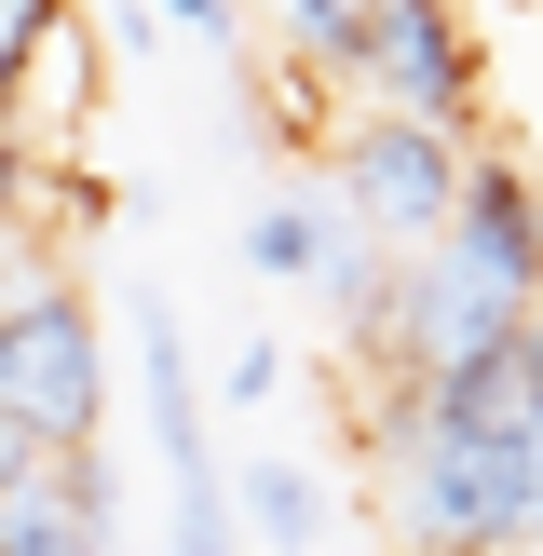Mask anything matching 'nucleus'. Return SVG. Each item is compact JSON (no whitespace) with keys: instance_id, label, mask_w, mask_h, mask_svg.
<instances>
[{"instance_id":"nucleus-1","label":"nucleus","mask_w":543,"mask_h":556,"mask_svg":"<svg viewBox=\"0 0 543 556\" xmlns=\"http://www.w3.org/2000/svg\"><path fill=\"white\" fill-rule=\"evenodd\" d=\"M394 503H407V543L421 556L530 543V516H543V421L516 407V421H489V434H407L394 448Z\"/></svg>"},{"instance_id":"nucleus-2","label":"nucleus","mask_w":543,"mask_h":556,"mask_svg":"<svg viewBox=\"0 0 543 556\" xmlns=\"http://www.w3.org/2000/svg\"><path fill=\"white\" fill-rule=\"evenodd\" d=\"M0 434H27V448H96L109 434V326L68 271L0 299Z\"/></svg>"},{"instance_id":"nucleus-3","label":"nucleus","mask_w":543,"mask_h":556,"mask_svg":"<svg viewBox=\"0 0 543 556\" xmlns=\"http://www.w3.org/2000/svg\"><path fill=\"white\" fill-rule=\"evenodd\" d=\"M462 136H434V123H394V109H367V123L340 136V231H380V244H434L449 231V204H462Z\"/></svg>"},{"instance_id":"nucleus-4","label":"nucleus","mask_w":543,"mask_h":556,"mask_svg":"<svg viewBox=\"0 0 543 556\" xmlns=\"http://www.w3.org/2000/svg\"><path fill=\"white\" fill-rule=\"evenodd\" d=\"M394 123L434 136H476V41H462V0H367V54H353Z\"/></svg>"},{"instance_id":"nucleus-5","label":"nucleus","mask_w":543,"mask_h":556,"mask_svg":"<svg viewBox=\"0 0 543 556\" xmlns=\"http://www.w3.org/2000/svg\"><path fill=\"white\" fill-rule=\"evenodd\" d=\"M434 258H462L489 299L543 313V177H530V163H503V150H476V163H462L449 231H434Z\"/></svg>"},{"instance_id":"nucleus-6","label":"nucleus","mask_w":543,"mask_h":556,"mask_svg":"<svg viewBox=\"0 0 543 556\" xmlns=\"http://www.w3.org/2000/svg\"><path fill=\"white\" fill-rule=\"evenodd\" d=\"M136 394H150V448H163V476H177V503H190V489H231L217 448H204V380H190L177 299H136Z\"/></svg>"},{"instance_id":"nucleus-7","label":"nucleus","mask_w":543,"mask_h":556,"mask_svg":"<svg viewBox=\"0 0 543 556\" xmlns=\"http://www.w3.org/2000/svg\"><path fill=\"white\" fill-rule=\"evenodd\" d=\"M231 516H244V543H272V556H313L326 543V489H313V462H231Z\"/></svg>"},{"instance_id":"nucleus-8","label":"nucleus","mask_w":543,"mask_h":556,"mask_svg":"<svg viewBox=\"0 0 543 556\" xmlns=\"http://www.w3.org/2000/svg\"><path fill=\"white\" fill-rule=\"evenodd\" d=\"M0 556H109V530L68 503V476H54V462H27V476L0 489Z\"/></svg>"},{"instance_id":"nucleus-9","label":"nucleus","mask_w":543,"mask_h":556,"mask_svg":"<svg viewBox=\"0 0 543 556\" xmlns=\"http://www.w3.org/2000/svg\"><path fill=\"white\" fill-rule=\"evenodd\" d=\"M326 244H340V217H313V204H258L244 217V271H272V286L326 271Z\"/></svg>"},{"instance_id":"nucleus-10","label":"nucleus","mask_w":543,"mask_h":556,"mask_svg":"<svg viewBox=\"0 0 543 556\" xmlns=\"http://www.w3.org/2000/svg\"><path fill=\"white\" fill-rule=\"evenodd\" d=\"M272 41L353 81V54H367V0H272Z\"/></svg>"},{"instance_id":"nucleus-11","label":"nucleus","mask_w":543,"mask_h":556,"mask_svg":"<svg viewBox=\"0 0 543 556\" xmlns=\"http://www.w3.org/2000/svg\"><path fill=\"white\" fill-rule=\"evenodd\" d=\"M68 14V0H0V96H14V68H27V41Z\"/></svg>"},{"instance_id":"nucleus-12","label":"nucleus","mask_w":543,"mask_h":556,"mask_svg":"<svg viewBox=\"0 0 543 556\" xmlns=\"http://www.w3.org/2000/svg\"><path fill=\"white\" fill-rule=\"evenodd\" d=\"M272 380H286V353H272V340H244V367H231V407H272Z\"/></svg>"},{"instance_id":"nucleus-13","label":"nucleus","mask_w":543,"mask_h":556,"mask_svg":"<svg viewBox=\"0 0 543 556\" xmlns=\"http://www.w3.org/2000/svg\"><path fill=\"white\" fill-rule=\"evenodd\" d=\"M163 14H177L190 41H231V0H163Z\"/></svg>"},{"instance_id":"nucleus-14","label":"nucleus","mask_w":543,"mask_h":556,"mask_svg":"<svg viewBox=\"0 0 543 556\" xmlns=\"http://www.w3.org/2000/svg\"><path fill=\"white\" fill-rule=\"evenodd\" d=\"M516 407L543 421V313H530V353H516Z\"/></svg>"},{"instance_id":"nucleus-15","label":"nucleus","mask_w":543,"mask_h":556,"mask_svg":"<svg viewBox=\"0 0 543 556\" xmlns=\"http://www.w3.org/2000/svg\"><path fill=\"white\" fill-rule=\"evenodd\" d=\"M27 462H41V448H27V434H0V489H14V476H27Z\"/></svg>"},{"instance_id":"nucleus-16","label":"nucleus","mask_w":543,"mask_h":556,"mask_svg":"<svg viewBox=\"0 0 543 556\" xmlns=\"http://www.w3.org/2000/svg\"><path fill=\"white\" fill-rule=\"evenodd\" d=\"M109 556H123V543H109Z\"/></svg>"},{"instance_id":"nucleus-17","label":"nucleus","mask_w":543,"mask_h":556,"mask_svg":"<svg viewBox=\"0 0 543 556\" xmlns=\"http://www.w3.org/2000/svg\"><path fill=\"white\" fill-rule=\"evenodd\" d=\"M530 530H543V516H530Z\"/></svg>"}]
</instances>
